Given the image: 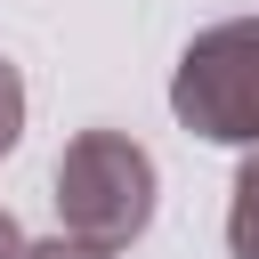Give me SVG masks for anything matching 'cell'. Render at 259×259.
I'll list each match as a JSON object with an SVG mask.
<instances>
[{"label":"cell","instance_id":"3957f363","mask_svg":"<svg viewBox=\"0 0 259 259\" xmlns=\"http://www.w3.org/2000/svg\"><path fill=\"white\" fill-rule=\"evenodd\" d=\"M227 251H235V259H259V154H243V170H235V194H227Z\"/></svg>","mask_w":259,"mask_h":259},{"label":"cell","instance_id":"6da1fadb","mask_svg":"<svg viewBox=\"0 0 259 259\" xmlns=\"http://www.w3.org/2000/svg\"><path fill=\"white\" fill-rule=\"evenodd\" d=\"M146 227H154V154L130 130H81L57 154V235L113 259Z\"/></svg>","mask_w":259,"mask_h":259},{"label":"cell","instance_id":"8992f818","mask_svg":"<svg viewBox=\"0 0 259 259\" xmlns=\"http://www.w3.org/2000/svg\"><path fill=\"white\" fill-rule=\"evenodd\" d=\"M24 251H32V243H24V227H16L8 210H0V259H24Z\"/></svg>","mask_w":259,"mask_h":259},{"label":"cell","instance_id":"7a4b0ae2","mask_svg":"<svg viewBox=\"0 0 259 259\" xmlns=\"http://www.w3.org/2000/svg\"><path fill=\"white\" fill-rule=\"evenodd\" d=\"M170 113L210 146L259 154V16H227V24H210L178 49Z\"/></svg>","mask_w":259,"mask_h":259},{"label":"cell","instance_id":"5b68a950","mask_svg":"<svg viewBox=\"0 0 259 259\" xmlns=\"http://www.w3.org/2000/svg\"><path fill=\"white\" fill-rule=\"evenodd\" d=\"M24 259H105V251H89V243H73V235H49V243H32Z\"/></svg>","mask_w":259,"mask_h":259},{"label":"cell","instance_id":"277c9868","mask_svg":"<svg viewBox=\"0 0 259 259\" xmlns=\"http://www.w3.org/2000/svg\"><path fill=\"white\" fill-rule=\"evenodd\" d=\"M16 138H24V73L0 57V154H8Z\"/></svg>","mask_w":259,"mask_h":259}]
</instances>
